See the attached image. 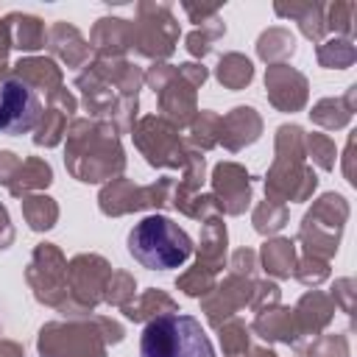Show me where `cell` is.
Here are the masks:
<instances>
[{"mask_svg":"<svg viewBox=\"0 0 357 357\" xmlns=\"http://www.w3.org/2000/svg\"><path fill=\"white\" fill-rule=\"evenodd\" d=\"M139 357H215V349L192 315L170 312L145 324Z\"/></svg>","mask_w":357,"mask_h":357,"instance_id":"7a4b0ae2","label":"cell"},{"mask_svg":"<svg viewBox=\"0 0 357 357\" xmlns=\"http://www.w3.org/2000/svg\"><path fill=\"white\" fill-rule=\"evenodd\" d=\"M42 117V103L36 89H31L20 78H8L0 84V134L17 137L36 128Z\"/></svg>","mask_w":357,"mask_h":357,"instance_id":"3957f363","label":"cell"},{"mask_svg":"<svg viewBox=\"0 0 357 357\" xmlns=\"http://www.w3.org/2000/svg\"><path fill=\"white\" fill-rule=\"evenodd\" d=\"M131 257L151 271H173L192 254V240L165 215H148L128 231Z\"/></svg>","mask_w":357,"mask_h":357,"instance_id":"6da1fadb","label":"cell"}]
</instances>
